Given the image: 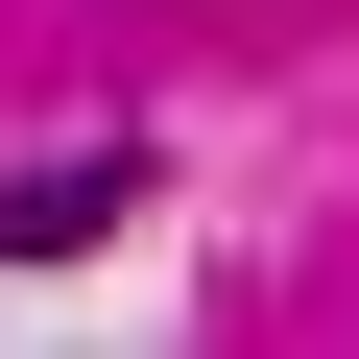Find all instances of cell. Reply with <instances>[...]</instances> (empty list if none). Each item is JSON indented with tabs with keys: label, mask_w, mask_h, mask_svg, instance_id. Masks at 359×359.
I'll list each match as a JSON object with an SVG mask.
<instances>
[{
	"label": "cell",
	"mask_w": 359,
	"mask_h": 359,
	"mask_svg": "<svg viewBox=\"0 0 359 359\" xmlns=\"http://www.w3.org/2000/svg\"><path fill=\"white\" fill-rule=\"evenodd\" d=\"M120 216H144V144H48L25 192H0V240H25V264H72V240H120Z\"/></svg>",
	"instance_id": "obj_1"
}]
</instances>
